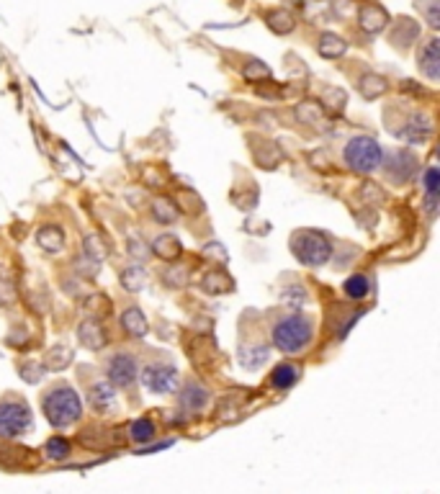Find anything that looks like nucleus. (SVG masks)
Instances as JSON below:
<instances>
[{
    "instance_id": "nucleus-26",
    "label": "nucleus",
    "mask_w": 440,
    "mask_h": 494,
    "mask_svg": "<svg viewBox=\"0 0 440 494\" xmlns=\"http://www.w3.org/2000/svg\"><path fill=\"white\" fill-rule=\"evenodd\" d=\"M124 284H127L129 291H139L144 284V273L139 271V268H129V271L124 273Z\"/></svg>"
},
{
    "instance_id": "nucleus-15",
    "label": "nucleus",
    "mask_w": 440,
    "mask_h": 494,
    "mask_svg": "<svg viewBox=\"0 0 440 494\" xmlns=\"http://www.w3.org/2000/svg\"><path fill=\"white\" fill-rule=\"evenodd\" d=\"M345 52V41L340 39V36L335 34H325L322 39H319V55L322 57H340Z\"/></svg>"
},
{
    "instance_id": "nucleus-25",
    "label": "nucleus",
    "mask_w": 440,
    "mask_h": 494,
    "mask_svg": "<svg viewBox=\"0 0 440 494\" xmlns=\"http://www.w3.org/2000/svg\"><path fill=\"white\" fill-rule=\"evenodd\" d=\"M271 26L276 28V31H281V34H286V31H291L294 28V21L286 11H278V14H271Z\"/></svg>"
},
{
    "instance_id": "nucleus-29",
    "label": "nucleus",
    "mask_w": 440,
    "mask_h": 494,
    "mask_svg": "<svg viewBox=\"0 0 440 494\" xmlns=\"http://www.w3.org/2000/svg\"><path fill=\"white\" fill-rule=\"evenodd\" d=\"M427 21H430V26H438V3L430 6V11H427Z\"/></svg>"
},
{
    "instance_id": "nucleus-21",
    "label": "nucleus",
    "mask_w": 440,
    "mask_h": 494,
    "mask_svg": "<svg viewBox=\"0 0 440 494\" xmlns=\"http://www.w3.org/2000/svg\"><path fill=\"white\" fill-rule=\"evenodd\" d=\"M47 456L52 461H65L70 456V443L65 438H49L47 443Z\"/></svg>"
},
{
    "instance_id": "nucleus-27",
    "label": "nucleus",
    "mask_w": 440,
    "mask_h": 494,
    "mask_svg": "<svg viewBox=\"0 0 440 494\" xmlns=\"http://www.w3.org/2000/svg\"><path fill=\"white\" fill-rule=\"evenodd\" d=\"M168 206H170L168 201H155V206H152V211H155V217L160 219V222H173V219H176V209L168 211Z\"/></svg>"
},
{
    "instance_id": "nucleus-14",
    "label": "nucleus",
    "mask_w": 440,
    "mask_h": 494,
    "mask_svg": "<svg viewBox=\"0 0 440 494\" xmlns=\"http://www.w3.org/2000/svg\"><path fill=\"white\" fill-rule=\"evenodd\" d=\"M343 289H345V296H350V299H366L368 291H371V281H368L363 273H355V276L348 278Z\"/></svg>"
},
{
    "instance_id": "nucleus-7",
    "label": "nucleus",
    "mask_w": 440,
    "mask_h": 494,
    "mask_svg": "<svg viewBox=\"0 0 440 494\" xmlns=\"http://www.w3.org/2000/svg\"><path fill=\"white\" fill-rule=\"evenodd\" d=\"M136 379V363L129 355H116L109 366V381L116 386H129Z\"/></svg>"
},
{
    "instance_id": "nucleus-22",
    "label": "nucleus",
    "mask_w": 440,
    "mask_h": 494,
    "mask_svg": "<svg viewBox=\"0 0 440 494\" xmlns=\"http://www.w3.org/2000/svg\"><path fill=\"white\" fill-rule=\"evenodd\" d=\"M360 90H363V95H366V98H376V95L386 90V82H384V77L366 75V77H363V82H360Z\"/></svg>"
},
{
    "instance_id": "nucleus-10",
    "label": "nucleus",
    "mask_w": 440,
    "mask_h": 494,
    "mask_svg": "<svg viewBox=\"0 0 440 494\" xmlns=\"http://www.w3.org/2000/svg\"><path fill=\"white\" fill-rule=\"evenodd\" d=\"M124 330L129 332V335H134V338H142V335H147V319H144V314L136 306H132V309L124 314Z\"/></svg>"
},
{
    "instance_id": "nucleus-13",
    "label": "nucleus",
    "mask_w": 440,
    "mask_h": 494,
    "mask_svg": "<svg viewBox=\"0 0 440 494\" xmlns=\"http://www.w3.org/2000/svg\"><path fill=\"white\" fill-rule=\"evenodd\" d=\"M90 404L95 407V409H111V404H114V392H111V384H95L93 389H90Z\"/></svg>"
},
{
    "instance_id": "nucleus-16",
    "label": "nucleus",
    "mask_w": 440,
    "mask_h": 494,
    "mask_svg": "<svg viewBox=\"0 0 440 494\" xmlns=\"http://www.w3.org/2000/svg\"><path fill=\"white\" fill-rule=\"evenodd\" d=\"M425 198L427 211L435 214V203H438V168H427L425 173Z\"/></svg>"
},
{
    "instance_id": "nucleus-4",
    "label": "nucleus",
    "mask_w": 440,
    "mask_h": 494,
    "mask_svg": "<svg viewBox=\"0 0 440 494\" xmlns=\"http://www.w3.org/2000/svg\"><path fill=\"white\" fill-rule=\"evenodd\" d=\"M381 152L379 142L371 136H355L350 139V144L345 147V163L350 165L355 173H371L381 165Z\"/></svg>"
},
{
    "instance_id": "nucleus-9",
    "label": "nucleus",
    "mask_w": 440,
    "mask_h": 494,
    "mask_svg": "<svg viewBox=\"0 0 440 494\" xmlns=\"http://www.w3.org/2000/svg\"><path fill=\"white\" fill-rule=\"evenodd\" d=\"M386 26V14L376 6H366L360 8V28L373 34V31H381Z\"/></svg>"
},
{
    "instance_id": "nucleus-23",
    "label": "nucleus",
    "mask_w": 440,
    "mask_h": 494,
    "mask_svg": "<svg viewBox=\"0 0 440 494\" xmlns=\"http://www.w3.org/2000/svg\"><path fill=\"white\" fill-rule=\"evenodd\" d=\"M183 404L188 407V409H201V407L206 404V392H203L201 386H188L183 394Z\"/></svg>"
},
{
    "instance_id": "nucleus-18",
    "label": "nucleus",
    "mask_w": 440,
    "mask_h": 494,
    "mask_svg": "<svg viewBox=\"0 0 440 494\" xmlns=\"http://www.w3.org/2000/svg\"><path fill=\"white\" fill-rule=\"evenodd\" d=\"M39 245L44 250L57 252L62 245H65V237H62V232L57 230V227H44V230L39 232Z\"/></svg>"
},
{
    "instance_id": "nucleus-19",
    "label": "nucleus",
    "mask_w": 440,
    "mask_h": 494,
    "mask_svg": "<svg viewBox=\"0 0 440 494\" xmlns=\"http://www.w3.org/2000/svg\"><path fill=\"white\" fill-rule=\"evenodd\" d=\"M129 433H132V438H134L136 443H147V440L155 438V425H152V420L142 417V420H134V422H132V427H129Z\"/></svg>"
},
{
    "instance_id": "nucleus-28",
    "label": "nucleus",
    "mask_w": 440,
    "mask_h": 494,
    "mask_svg": "<svg viewBox=\"0 0 440 494\" xmlns=\"http://www.w3.org/2000/svg\"><path fill=\"white\" fill-rule=\"evenodd\" d=\"M245 75H247V77H257V75H268V68H260V65H247V68H245Z\"/></svg>"
},
{
    "instance_id": "nucleus-3",
    "label": "nucleus",
    "mask_w": 440,
    "mask_h": 494,
    "mask_svg": "<svg viewBox=\"0 0 440 494\" xmlns=\"http://www.w3.org/2000/svg\"><path fill=\"white\" fill-rule=\"evenodd\" d=\"M291 250L304 265H322L330 260L332 245L327 242V237L325 235H319V232L301 230L291 237Z\"/></svg>"
},
{
    "instance_id": "nucleus-1",
    "label": "nucleus",
    "mask_w": 440,
    "mask_h": 494,
    "mask_svg": "<svg viewBox=\"0 0 440 494\" xmlns=\"http://www.w3.org/2000/svg\"><path fill=\"white\" fill-rule=\"evenodd\" d=\"M44 414H47V420L55 427L73 425V422L80 420L82 414L80 397L70 386H60V389H55V392H49L44 397Z\"/></svg>"
},
{
    "instance_id": "nucleus-11",
    "label": "nucleus",
    "mask_w": 440,
    "mask_h": 494,
    "mask_svg": "<svg viewBox=\"0 0 440 494\" xmlns=\"http://www.w3.org/2000/svg\"><path fill=\"white\" fill-rule=\"evenodd\" d=\"M80 343L82 345H88L90 350H98V348L106 345V335H103V330L95 322H85V325L80 327Z\"/></svg>"
},
{
    "instance_id": "nucleus-2",
    "label": "nucleus",
    "mask_w": 440,
    "mask_h": 494,
    "mask_svg": "<svg viewBox=\"0 0 440 494\" xmlns=\"http://www.w3.org/2000/svg\"><path fill=\"white\" fill-rule=\"evenodd\" d=\"M273 343L278 350L284 353H301L309 343H312V322L301 314H291V317L281 319L273 327Z\"/></svg>"
},
{
    "instance_id": "nucleus-6",
    "label": "nucleus",
    "mask_w": 440,
    "mask_h": 494,
    "mask_svg": "<svg viewBox=\"0 0 440 494\" xmlns=\"http://www.w3.org/2000/svg\"><path fill=\"white\" fill-rule=\"evenodd\" d=\"M142 384L155 394H170L176 392L178 386V371L173 366H163V363L147 366L142 371Z\"/></svg>"
},
{
    "instance_id": "nucleus-17",
    "label": "nucleus",
    "mask_w": 440,
    "mask_h": 494,
    "mask_svg": "<svg viewBox=\"0 0 440 494\" xmlns=\"http://www.w3.org/2000/svg\"><path fill=\"white\" fill-rule=\"evenodd\" d=\"M203 289L206 291H217V294H224V291H230L232 289V278L227 276V273L222 271H211L209 276H206V281H203Z\"/></svg>"
},
{
    "instance_id": "nucleus-24",
    "label": "nucleus",
    "mask_w": 440,
    "mask_h": 494,
    "mask_svg": "<svg viewBox=\"0 0 440 494\" xmlns=\"http://www.w3.org/2000/svg\"><path fill=\"white\" fill-rule=\"evenodd\" d=\"M73 360V353L65 350V348H55V350H49L47 355V366L49 368H65Z\"/></svg>"
},
{
    "instance_id": "nucleus-20",
    "label": "nucleus",
    "mask_w": 440,
    "mask_h": 494,
    "mask_svg": "<svg viewBox=\"0 0 440 494\" xmlns=\"http://www.w3.org/2000/svg\"><path fill=\"white\" fill-rule=\"evenodd\" d=\"M155 252L160 257H176L181 252V242L173 235H163V237L155 240Z\"/></svg>"
},
{
    "instance_id": "nucleus-12",
    "label": "nucleus",
    "mask_w": 440,
    "mask_h": 494,
    "mask_svg": "<svg viewBox=\"0 0 440 494\" xmlns=\"http://www.w3.org/2000/svg\"><path fill=\"white\" fill-rule=\"evenodd\" d=\"M299 379V366H291V363H281V366L273 371V386L276 389H291Z\"/></svg>"
},
{
    "instance_id": "nucleus-5",
    "label": "nucleus",
    "mask_w": 440,
    "mask_h": 494,
    "mask_svg": "<svg viewBox=\"0 0 440 494\" xmlns=\"http://www.w3.org/2000/svg\"><path fill=\"white\" fill-rule=\"evenodd\" d=\"M31 427V409L21 399L0 402V438H18Z\"/></svg>"
},
{
    "instance_id": "nucleus-8",
    "label": "nucleus",
    "mask_w": 440,
    "mask_h": 494,
    "mask_svg": "<svg viewBox=\"0 0 440 494\" xmlns=\"http://www.w3.org/2000/svg\"><path fill=\"white\" fill-rule=\"evenodd\" d=\"M420 70L430 77L438 80L440 75V55H438V39H430L425 44V49L420 52Z\"/></svg>"
}]
</instances>
